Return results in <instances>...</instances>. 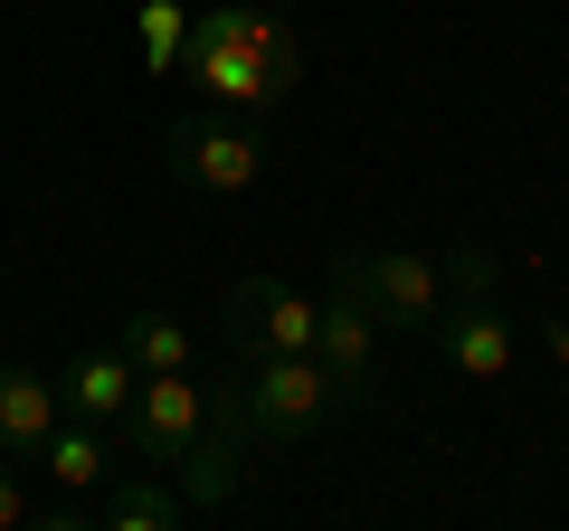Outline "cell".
Wrapping results in <instances>:
<instances>
[{
	"instance_id": "6da1fadb",
	"label": "cell",
	"mask_w": 569,
	"mask_h": 531,
	"mask_svg": "<svg viewBox=\"0 0 569 531\" xmlns=\"http://www.w3.org/2000/svg\"><path fill=\"white\" fill-rule=\"evenodd\" d=\"M305 67H313V48H305V29L284 20L276 0H238V10H200L190 20V48H181V77L200 86L219 114H276L295 86H305Z\"/></svg>"
},
{
	"instance_id": "7a4b0ae2",
	"label": "cell",
	"mask_w": 569,
	"mask_h": 531,
	"mask_svg": "<svg viewBox=\"0 0 569 531\" xmlns=\"http://www.w3.org/2000/svg\"><path fill=\"white\" fill-rule=\"evenodd\" d=\"M228 389H238L247 447H305L342 409V389L313 351H228Z\"/></svg>"
},
{
	"instance_id": "3957f363",
	"label": "cell",
	"mask_w": 569,
	"mask_h": 531,
	"mask_svg": "<svg viewBox=\"0 0 569 531\" xmlns=\"http://www.w3.org/2000/svg\"><path fill=\"white\" fill-rule=\"evenodd\" d=\"M162 162H171V181H181V190L238 200V190H257L266 143H257V123H247V114H171Z\"/></svg>"
},
{
	"instance_id": "277c9868",
	"label": "cell",
	"mask_w": 569,
	"mask_h": 531,
	"mask_svg": "<svg viewBox=\"0 0 569 531\" xmlns=\"http://www.w3.org/2000/svg\"><path fill=\"white\" fill-rule=\"evenodd\" d=\"M313 361L332 370V389H342V409H370L389 389L380 370V323H370L361 304V275H351V247L332 257V294H323V323H313Z\"/></svg>"
},
{
	"instance_id": "5b68a950",
	"label": "cell",
	"mask_w": 569,
	"mask_h": 531,
	"mask_svg": "<svg viewBox=\"0 0 569 531\" xmlns=\"http://www.w3.org/2000/svg\"><path fill=\"white\" fill-rule=\"evenodd\" d=\"M351 275H361V304L380 332H437L447 313V266L418 247H351Z\"/></svg>"
},
{
	"instance_id": "8992f818",
	"label": "cell",
	"mask_w": 569,
	"mask_h": 531,
	"mask_svg": "<svg viewBox=\"0 0 569 531\" xmlns=\"http://www.w3.org/2000/svg\"><path fill=\"white\" fill-rule=\"evenodd\" d=\"M200 418H209V389L190 380V370H152V380L133 389V418H123V455L133 465H152V474H171L190 455V437H200Z\"/></svg>"
},
{
	"instance_id": "52a82bcc",
	"label": "cell",
	"mask_w": 569,
	"mask_h": 531,
	"mask_svg": "<svg viewBox=\"0 0 569 531\" xmlns=\"http://www.w3.org/2000/svg\"><path fill=\"white\" fill-rule=\"evenodd\" d=\"M313 323H323V304L276 285V275H238L219 294V342L228 351H313Z\"/></svg>"
},
{
	"instance_id": "ba28073f",
	"label": "cell",
	"mask_w": 569,
	"mask_h": 531,
	"mask_svg": "<svg viewBox=\"0 0 569 531\" xmlns=\"http://www.w3.org/2000/svg\"><path fill=\"white\" fill-rule=\"evenodd\" d=\"M427 342L447 351V370H456V380H475V389L512 380V313L493 304V294H456V304L437 313Z\"/></svg>"
},
{
	"instance_id": "9c48e42d",
	"label": "cell",
	"mask_w": 569,
	"mask_h": 531,
	"mask_svg": "<svg viewBox=\"0 0 569 531\" xmlns=\"http://www.w3.org/2000/svg\"><path fill=\"white\" fill-rule=\"evenodd\" d=\"M67 418V399H58V380L48 370H29V361H0V455L10 465H29V455L48 447V428Z\"/></svg>"
},
{
	"instance_id": "30bf717a",
	"label": "cell",
	"mask_w": 569,
	"mask_h": 531,
	"mask_svg": "<svg viewBox=\"0 0 569 531\" xmlns=\"http://www.w3.org/2000/svg\"><path fill=\"white\" fill-rule=\"evenodd\" d=\"M133 389H142V370L123 361L114 342H104V351H77V361H67V380H58V399H67V409H77V418H96L104 437H114L123 418H133Z\"/></svg>"
},
{
	"instance_id": "8fae6325",
	"label": "cell",
	"mask_w": 569,
	"mask_h": 531,
	"mask_svg": "<svg viewBox=\"0 0 569 531\" xmlns=\"http://www.w3.org/2000/svg\"><path fill=\"white\" fill-rule=\"evenodd\" d=\"M181 484H171V474H152V465H133V474H114V484L96 493V522L104 531H171L181 522Z\"/></svg>"
},
{
	"instance_id": "7c38bea8",
	"label": "cell",
	"mask_w": 569,
	"mask_h": 531,
	"mask_svg": "<svg viewBox=\"0 0 569 531\" xmlns=\"http://www.w3.org/2000/svg\"><path fill=\"white\" fill-rule=\"evenodd\" d=\"M39 465L58 474L67 493H104V484H114V455H104V428H96V418H58L48 447H39Z\"/></svg>"
},
{
	"instance_id": "4fadbf2b",
	"label": "cell",
	"mask_w": 569,
	"mask_h": 531,
	"mask_svg": "<svg viewBox=\"0 0 569 531\" xmlns=\"http://www.w3.org/2000/svg\"><path fill=\"white\" fill-rule=\"evenodd\" d=\"M114 351L152 380V370H190V332L171 323V313H123V332H114Z\"/></svg>"
},
{
	"instance_id": "5bb4252c",
	"label": "cell",
	"mask_w": 569,
	"mask_h": 531,
	"mask_svg": "<svg viewBox=\"0 0 569 531\" xmlns=\"http://www.w3.org/2000/svg\"><path fill=\"white\" fill-rule=\"evenodd\" d=\"M181 48H190V10H181V0H142V67H152V77H171V67H181Z\"/></svg>"
},
{
	"instance_id": "9a60e30c",
	"label": "cell",
	"mask_w": 569,
	"mask_h": 531,
	"mask_svg": "<svg viewBox=\"0 0 569 531\" xmlns=\"http://www.w3.org/2000/svg\"><path fill=\"white\" fill-rule=\"evenodd\" d=\"M437 266H447V304H456V294H493V285H503V257H493V238H456Z\"/></svg>"
},
{
	"instance_id": "2e32d148",
	"label": "cell",
	"mask_w": 569,
	"mask_h": 531,
	"mask_svg": "<svg viewBox=\"0 0 569 531\" xmlns=\"http://www.w3.org/2000/svg\"><path fill=\"white\" fill-rule=\"evenodd\" d=\"M20 522H39V503L20 493V474H10V455H0V531H20Z\"/></svg>"
},
{
	"instance_id": "e0dca14e",
	"label": "cell",
	"mask_w": 569,
	"mask_h": 531,
	"mask_svg": "<svg viewBox=\"0 0 569 531\" xmlns=\"http://www.w3.org/2000/svg\"><path fill=\"white\" fill-rule=\"evenodd\" d=\"M541 351H550V370L569 380V313H550V323H541Z\"/></svg>"
}]
</instances>
